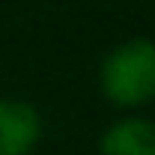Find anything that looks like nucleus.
<instances>
[{"instance_id": "nucleus-1", "label": "nucleus", "mask_w": 155, "mask_h": 155, "mask_svg": "<svg viewBox=\"0 0 155 155\" xmlns=\"http://www.w3.org/2000/svg\"><path fill=\"white\" fill-rule=\"evenodd\" d=\"M101 90L119 107H140L155 98V42L128 39L101 63Z\"/></svg>"}, {"instance_id": "nucleus-2", "label": "nucleus", "mask_w": 155, "mask_h": 155, "mask_svg": "<svg viewBox=\"0 0 155 155\" xmlns=\"http://www.w3.org/2000/svg\"><path fill=\"white\" fill-rule=\"evenodd\" d=\"M42 137L36 107L15 98H0V155H27Z\"/></svg>"}, {"instance_id": "nucleus-3", "label": "nucleus", "mask_w": 155, "mask_h": 155, "mask_svg": "<svg viewBox=\"0 0 155 155\" xmlns=\"http://www.w3.org/2000/svg\"><path fill=\"white\" fill-rule=\"evenodd\" d=\"M101 155H155V122L149 119H119L98 143Z\"/></svg>"}]
</instances>
